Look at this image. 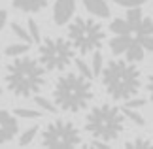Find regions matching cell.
Returning a JSON list of instances; mask_svg holds the SVG:
<instances>
[{"mask_svg":"<svg viewBox=\"0 0 153 149\" xmlns=\"http://www.w3.org/2000/svg\"><path fill=\"white\" fill-rule=\"evenodd\" d=\"M6 87L15 96L28 98L42 91L45 83V68L40 61H34L32 57L19 55L13 59V62L8 64L4 76Z\"/></svg>","mask_w":153,"mask_h":149,"instance_id":"1","label":"cell"},{"mask_svg":"<svg viewBox=\"0 0 153 149\" xmlns=\"http://www.w3.org/2000/svg\"><path fill=\"white\" fill-rule=\"evenodd\" d=\"M93 96H95V89L91 79L76 72L62 74L53 89V102L57 104V110L68 113H78L85 110Z\"/></svg>","mask_w":153,"mask_h":149,"instance_id":"2","label":"cell"},{"mask_svg":"<svg viewBox=\"0 0 153 149\" xmlns=\"http://www.w3.org/2000/svg\"><path fill=\"white\" fill-rule=\"evenodd\" d=\"M102 83L106 93L114 100H128L140 91V70L131 61H110L102 66Z\"/></svg>","mask_w":153,"mask_h":149,"instance_id":"3","label":"cell"},{"mask_svg":"<svg viewBox=\"0 0 153 149\" xmlns=\"http://www.w3.org/2000/svg\"><path fill=\"white\" fill-rule=\"evenodd\" d=\"M85 130L93 138L111 142L117 140L125 130V113L110 104L95 106L85 119Z\"/></svg>","mask_w":153,"mask_h":149,"instance_id":"4","label":"cell"},{"mask_svg":"<svg viewBox=\"0 0 153 149\" xmlns=\"http://www.w3.org/2000/svg\"><path fill=\"white\" fill-rule=\"evenodd\" d=\"M68 40L72 42L74 49L81 55L95 53L100 49L104 42V28L102 25L95 23L93 19H74L68 27Z\"/></svg>","mask_w":153,"mask_h":149,"instance_id":"5","label":"cell"},{"mask_svg":"<svg viewBox=\"0 0 153 149\" xmlns=\"http://www.w3.org/2000/svg\"><path fill=\"white\" fill-rule=\"evenodd\" d=\"M74 45L64 38H45L40 42L38 59L45 70H64L74 59Z\"/></svg>","mask_w":153,"mask_h":149,"instance_id":"6","label":"cell"},{"mask_svg":"<svg viewBox=\"0 0 153 149\" xmlns=\"http://www.w3.org/2000/svg\"><path fill=\"white\" fill-rule=\"evenodd\" d=\"M81 144L79 130L76 128L74 123L70 121H53L42 132V145L55 147V149H70Z\"/></svg>","mask_w":153,"mask_h":149,"instance_id":"7","label":"cell"},{"mask_svg":"<svg viewBox=\"0 0 153 149\" xmlns=\"http://www.w3.org/2000/svg\"><path fill=\"white\" fill-rule=\"evenodd\" d=\"M19 132V123L15 119V113L0 110V144H8Z\"/></svg>","mask_w":153,"mask_h":149,"instance_id":"8","label":"cell"},{"mask_svg":"<svg viewBox=\"0 0 153 149\" xmlns=\"http://www.w3.org/2000/svg\"><path fill=\"white\" fill-rule=\"evenodd\" d=\"M76 11V0H55V6H53V21L55 25L62 27L72 19Z\"/></svg>","mask_w":153,"mask_h":149,"instance_id":"9","label":"cell"},{"mask_svg":"<svg viewBox=\"0 0 153 149\" xmlns=\"http://www.w3.org/2000/svg\"><path fill=\"white\" fill-rule=\"evenodd\" d=\"M81 2H83L85 10L95 17H100V19L110 17V6L106 4V0H81Z\"/></svg>","mask_w":153,"mask_h":149,"instance_id":"10","label":"cell"},{"mask_svg":"<svg viewBox=\"0 0 153 149\" xmlns=\"http://www.w3.org/2000/svg\"><path fill=\"white\" fill-rule=\"evenodd\" d=\"M13 8L27 11V13H36V11H42L45 6L49 4V0H11Z\"/></svg>","mask_w":153,"mask_h":149,"instance_id":"11","label":"cell"},{"mask_svg":"<svg viewBox=\"0 0 153 149\" xmlns=\"http://www.w3.org/2000/svg\"><path fill=\"white\" fill-rule=\"evenodd\" d=\"M132 40L134 38H131V34H115V38L110 40V49H111V53H114V55H121V53H125Z\"/></svg>","mask_w":153,"mask_h":149,"instance_id":"12","label":"cell"},{"mask_svg":"<svg viewBox=\"0 0 153 149\" xmlns=\"http://www.w3.org/2000/svg\"><path fill=\"white\" fill-rule=\"evenodd\" d=\"M144 47L140 45V42L134 38L131 42V45L127 47V51H125V55H127V61H131V62H140L144 59Z\"/></svg>","mask_w":153,"mask_h":149,"instance_id":"13","label":"cell"},{"mask_svg":"<svg viewBox=\"0 0 153 149\" xmlns=\"http://www.w3.org/2000/svg\"><path fill=\"white\" fill-rule=\"evenodd\" d=\"M28 49H30L28 42H21V44H11V45H8L4 53L8 57H19V55H27Z\"/></svg>","mask_w":153,"mask_h":149,"instance_id":"14","label":"cell"},{"mask_svg":"<svg viewBox=\"0 0 153 149\" xmlns=\"http://www.w3.org/2000/svg\"><path fill=\"white\" fill-rule=\"evenodd\" d=\"M110 30L114 34H131L132 28L127 23V19H114L110 23Z\"/></svg>","mask_w":153,"mask_h":149,"instance_id":"15","label":"cell"},{"mask_svg":"<svg viewBox=\"0 0 153 149\" xmlns=\"http://www.w3.org/2000/svg\"><path fill=\"white\" fill-rule=\"evenodd\" d=\"M140 21H142V10H140V6H136V8H128V11H127V23L131 25L132 32H134V28L138 27Z\"/></svg>","mask_w":153,"mask_h":149,"instance_id":"16","label":"cell"},{"mask_svg":"<svg viewBox=\"0 0 153 149\" xmlns=\"http://www.w3.org/2000/svg\"><path fill=\"white\" fill-rule=\"evenodd\" d=\"M123 113H125V119H131L134 125H140V127L146 125V119L140 115V111L136 108H123Z\"/></svg>","mask_w":153,"mask_h":149,"instance_id":"17","label":"cell"},{"mask_svg":"<svg viewBox=\"0 0 153 149\" xmlns=\"http://www.w3.org/2000/svg\"><path fill=\"white\" fill-rule=\"evenodd\" d=\"M136 34H153V19L149 17H142V21L138 23V27L134 28Z\"/></svg>","mask_w":153,"mask_h":149,"instance_id":"18","label":"cell"},{"mask_svg":"<svg viewBox=\"0 0 153 149\" xmlns=\"http://www.w3.org/2000/svg\"><path fill=\"white\" fill-rule=\"evenodd\" d=\"M36 134H38V127L34 125V127H30V128H27L25 132H23L21 136H19V144L21 145H28L30 142L36 138Z\"/></svg>","mask_w":153,"mask_h":149,"instance_id":"19","label":"cell"},{"mask_svg":"<svg viewBox=\"0 0 153 149\" xmlns=\"http://www.w3.org/2000/svg\"><path fill=\"white\" fill-rule=\"evenodd\" d=\"M13 113H15V117H21V119H38V117H42V111L27 110V108H17Z\"/></svg>","mask_w":153,"mask_h":149,"instance_id":"20","label":"cell"},{"mask_svg":"<svg viewBox=\"0 0 153 149\" xmlns=\"http://www.w3.org/2000/svg\"><path fill=\"white\" fill-rule=\"evenodd\" d=\"M91 70H93V76H100L102 72V55L100 51H95V55H93V62H91Z\"/></svg>","mask_w":153,"mask_h":149,"instance_id":"21","label":"cell"},{"mask_svg":"<svg viewBox=\"0 0 153 149\" xmlns=\"http://www.w3.org/2000/svg\"><path fill=\"white\" fill-rule=\"evenodd\" d=\"M136 40L146 51H153V34H136Z\"/></svg>","mask_w":153,"mask_h":149,"instance_id":"22","label":"cell"},{"mask_svg":"<svg viewBox=\"0 0 153 149\" xmlns=\"http://www.w3.org/2000/svg\"><path fill=\"white\" fill-rule=\"evenodd\" d=\"M34 104H38L42 110H45V111H51V113H55L57 111V106H53L49 100H45L44 96H38V94H34Z\"/></svg>","mask_w":153,"mask_h":149,"instance_id":"23","label":"cell"},{"mask_svg":"<svg viewBox=\"0 0 153 149\" xmlns=\"http://www.w3.org/2000/svg\"><path fill=\"white\" fill-rule=\"evenodd\" d=\"M11 30H13V34L17 38H21V42H30V34H28L19 23H11Z\"/></svg>","mask_w":153,"mask_h":149,"instance_id":"24","label":"cell"},{"mask_svg":"<svg viewBox=\"0 0 153 149\" xmlns=\"http://www.w3.org/2000/svg\"><path fill=\"white\" fill-rule=\"evenodd\" d=\"M28 34H30V40H34V44H40L42 36H40V28L34 23V19H28Z\"/></svg>","mask_w":153,"mask_h":149,"instance_id":"25","label":"cell"},{"mask_svg":"<svg viewBox=\"0 0 153 149\" xmlns=\"http://www.w3.org/2000/svg\"><path fill=\"white\" fill-rule=\"evenodd\" d=\"M76 66H78V70H79V74H81V76L89 77V79H93V77H95V76H93V70L87 66V64L81 61V59H78V61H76Z\"/></svg>","mask_w":153,"mask_h":149,"instance_id":"26","label":"cell"},{"mask_svg":"<svg viewBox=\"0 0 153 149\" xmlns=\"http://www.w3.org/2000/svg\"><path fill=\"white\" fill-rule=\"evenodd\" d=\"M144 104H146L144 98H134V96H132V98L125 100V106H123V108H136V110H140Z\"/></svg>","mask_w":153,"mask_h":149,"instance_id":"27","label":"cell"},{"mask_svg":"<svg viewBox=\"0 0 153 149\" xmlns=\"http://www.w3.org/2000/svg\"><path fill=\"white\" fill-rule=\"evenodd\" d=\"M146 2H148V0H115V4L125 6V8H136V6H142Z\"/></svg>","mask_w":153,"mask_h":149,"instance_id":"28","label":"cell"},{"mask_svg":"<svg viewBox=\"0 0 153 149\" xmlns=\"http://www.w3.org/2000/svg\"><path fill=\"white\" fill-rule=\"evenodd\" d=\"M127 147H151V142L144 140V138H136L134 142H128Z\"/></svg>","mask_w":153,"mask_h":149,"instance_id":"29","label":"cell"},{"mask_svg":"<svg viewBox=\"0 0 153 149\" xmlns=\"http://www.w3.org/2000/svg\"><path fill=\"white\" fill-rule=\"evenodd\" d=\"M6 21H8V11H6V10H0V30L4 28Z\"/></svg>","mask_w":153,"mask_h":149,"instance_id":"30","label":"cell"},{"mask_svg":"<svg viewBox=\"0 0 153 149\" xmlns=\"http://www.w3.org/2000/svg\"><path fill=\"white\" fill-rule=\"evenodd\" d=\"M148 91H149V98L153 102V74H149V79H148Z\"/></svg>","mask_w":153,"mask_h":149,"instance_id":"31","label":"cell"},{"mask_svg":"<svg viewBox=\"0 0 153 149\" xmlns=\"http://www.w3.org/2000/svg\"><path fill=\"white\" fill-rule=\"evenodd\" d=\"M0 94H2V89H0Z\"/></svg>","mask_w":153,"mask_h":149,"instance_id":"32","label":"cell"}]
</instances>
